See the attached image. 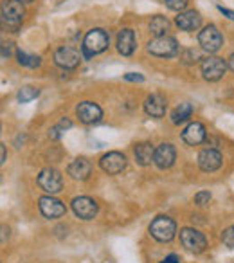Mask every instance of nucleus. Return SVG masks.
Wrapping results in <instances>:
<instances>
[{
	"instance_id": "nucleus-31",
	"label": "nucleus",
	"mask_w": 234,
	"mask_h": 263,
	"mask_svg": "<svg viewBox=\"0 0 234 263\" xmlns=\"http://www.w3.org/2000/svg\"><path fill=\"white\" fill-rule=\"evenodd\" d=\"M125 80L126 81H137V83H141V81H144V76H143V74L128 72V74H125Z\"/></svg>"
},
{
	"instance_id": "nucleus-4",
	"label": "nucleus",
	"mask_w": 234,
	"mask_h": 263,
	"mask_svg": "<svg viewBox=\"0 0 234 263\" xmlns=\"http://www.w3.org/2000/svg\"><path fill=\"white\" fill-rule=\"evenodd\" d=\"M150 234L157 241H171L177 234V223L169 216H157L150 226Z\"/></svg>"
},
{
	"instance_id": "nucleus-36",
	"label": "nucleus",
	"mask_w": 234,
	"mask_h": 263,
	"mask_svg": "<svg viewBox=\"0 0 234 263\" xmlns=\"http://www.w3.org/2000/svg\"><path fill=\"white\" fill-rule=\"evenodd\" d=\"M6 234L9 236V229L6 226H2V243H6Z\"/></svg>"
},
{
	"instance_id": "nucleus-20",
	"label": "nucleus",
	"mask_w": 234,
	"mask_h": 263,
	"mask_svg": "<svg viewBox=\"0 0 234 263\" xmlns=\"http://www.w3.org/2000/svg\"><path fill=\"white\" fill-rule=\"evenodd\" d=\"M90 172H92V164L85 157L74 159L69 164V168H67V173L76 180H87L90 177Z\"/></svg>"
},
{
	"instance_id": "nucleus-30",
	"label": "nucleus",
	"mask_w": 234,
	"mask_h": 263,
	"mask_svg": "<svg viewBox=\"0 0 234 263\" xmlns=\"http://www.w3.org/2000/svg\"><path fill=\"white\" fill-rule=\"evenodd\" d=\"M11 52H13V44L11 42H4L2 44V58H9L11 56Z\"/></svg>"
},
{
	"instance_id": "nucleus-25",
	"label": "nucleus",
	"mask_w": 234,
	"mask_h": 263,
	"mask_svg": "<svg viewBox=\"0 0 234 263\" xmlns=\"http://www.w3.org/2000/svg\"><path fill=\"white\" fill-rule=\"evenodd\" d=\"M70 126H72V123H70V119H67V117H63V119L60 121V123L56 124V126H52L51 130H49V137H51V139H60V137H62L63 132L69 130Z\"/></svg>"
},
{
	"instance_id": "nucleus-29",
	"label": "nucleus",
	"mask_w": 234,
	"mask_h": 263,
	"mask_svg": "<svg viewBox=\"0 0 234 263\" xmlns=\"http://www.w3.org/2000/svg\"><path fill=\"white\" fill-rule=\"evenodd\" d=\"M211 202V193L209 191H200L194 195V204L197 205H207Z\"/></svg>"
},
{
	"instance_id": "nucleus-27",
	"label": "nucleus",
	"mask_w": 234,
	"mask_h": 263,
	"mask_svg": "<svg viewBox=\"0 0 234 263\" xmlns=\"http://www.w3.org/2000/svg\"><path fill=\"white\" fill-rule=\"evenodd\" d=\"M187 4H189V0H166V6L171 11H179V13H182L187 8Z\"/></svg>"
},
{
	"instance_id": "nucleus-1",
	"label": "nucleus",
	"mask_w": 234,
	"mask_h": 263,
	"mask_svg": "<svg viewBox=\"0 0 234 263\" xmlns=\"http://www.w3.org/2000/svg\"><path fill=\"white\" fill-rule=\"evenodd\" d=\"M110 45V36L105 29H92L83 38V52L85 58H92L94 54H101Z\"/></svg>"
},
{
	"instance_id": "nucleus-10",
	"label": "nucleus",
	"mask_w": 234,
	"mask_h": 263,
	"mask_svg": "<svg viewBox=\"0 0 234 263\" xmlns=\"http://www.w3.org/2000/svg\"><path fill=\"white\" fill-rule=\"evenodd\" d=\"M81 62V54L72 47H60L58 51L54 52V63L62 69L72 70L80 65Z\"/></svg>"
},
{
	"instance_id": "nucleus-8",
	"label": "nucleus",
	"mask_w": 234,
	"mask_h": 263,
	"mask_svg": "<svg viewBox=\"0 0 234 263\" xmlns=\"http://www.w3.org/2000/svg\"><path fill=\"white\" fill-rule=\"evenodd\" d=\"M38 186L49 195H56L63 190V179H62V173L56 172L52 168L47 170H42L40 175H38Z\"/></svg>"
},
{
	"instance_id": "nucleus-32",
	"label": "nucleus",
	"mask_w": 234,
	"mask_h": 263,
	"mask_svg": "<svg viewBox=\"0 0 234 263\" xmlns=\"http://www.w3.org/2000/svg\"><path fill=\"white\" fill-rule=\"evenodd\" d=\"M218 11H220V13H223V15H225L229 20H234V11H230V9L223 8V6H218Z\"/></svg>"
},
{
	"instance_id": "nucleus-34",
	"label": "nucleus",
	"mask_w": 234,
	"mask_h": 263,
	"mask_svg": "<svg viewBox=\"0 0 234 263\" xmlns=\"http://www.w3.org/2000/svg\"><path fill=\"white\" fill-rule=\"evenodd\" d=\"M6 162V144H0V164Z\"/></svg>"
},
{
	"instance_id": "nucleus-24",
	"label": "nucleus",
	"mask_w": 234,
	"mask_h": 263,
	"mask_svg": "<svg viewBox=\"0 0 234 263\" xmlns=\"http://www.w3.org/2000/svg\"><path fill=\"white\" fill-rule=\"evenodd\" d=\"M16 60H18V65L22 67H27V69H36V67H40L42 63V58L36 54H29V52L26 51H16Z\"/></svg>"
},
{
	"instance_id": "nucleus-7",
	"label": "nucleus",
	"mask_w": 234,
	"mask_h": 263,
	"mask_svg": "<svg viewBox=\"0 0 234 263\" xmlns=\"http://www.w3.org/2000/svg\"><path fill=\"white\" fill-rule=\"evenodd\" d=\"M180 241H182V245L187 251L194 252V254H202V252L207 249V240H205V236L200 231L193 229V227H184V229L180 231Z\"/></svg>"
},
{
	"instance_id": "nucleus-19",
	"label": "nucleus",
	"mask_w": 234,
	"mask_h": 263,
	"mask_svg": "<svg viewBox=\"0 0 234 263\" xmlns=\"http://www.w3.org/2000/svg\"><path fill=\"white\" fill-rule=\"evenodd\" d=\"M166 106H168V103H166V99L161 94H151L144 99V112L150 117H157V119L159 117H164Z\"/></svg>"
},
{
	"instance_id": "nucleus-23",
	"label": "nucleus",
	"mask_w": 234,
	"mask_h": 263,
	"mask_svg": "<svg viewBox=\"0 0 234 263\" xmlns=\"http://www.w3.org/2000/svg\"><path fill=\"white\" fill-rule=\"evenodd\" d=\"M150 31L155 36H166L169 31V20L162 15H157L150 20Z\"/></svg>"
},
{
	"instance_id": "nucleus-26",
	"label": "nucleus",
	"mask_w": 234,
	"mask_h": 263,
	"mask_svg": "<svg viewBox=\"0 0 234 263\" xmlns=\"http://www.w3.org/2000/svg\"><path fill=\"white\" fill-rule=\"evenodd\" d=\"M40 96V90L34 87H22L18 90V101L20 103H29Z\"/></svg>"
},
{
	"instance_id": "nucleus-5",
	"label": "nucleus",
	"mask_w": 234,
	"mask_h": 263,
	"mask_svg": "<svg viewBox=\"0 0 234 263\" xmlns=\"http://www.w3.org/2000/svg\"><path fill=\"white\" fill-rule=\"evenodd\" d=\"M198 44H200V47L204 49L205 52L215 54V52H218L220 49H222L223 36L215 24H209V26H205L204 29L200 31V34H198Z\"/></svg>"
},
{
	"instance_id": "nucleus-17",
	"label": "nucleus",
	"mask_w": 234,
	"mask_h": 263,
	"mask_svg": "<svg viewBox=\"0 0 234 263\" xmlns=\"http://www.w3.org/2000/svg\"><path fill=\"white\" fill-rule=\"evenodd\" d=\"M175 24L179 29L191 33V31H197L198 27L202 26V16H200V13L194 11V9H187V11L179 13V16L175 18Z\"/></svg>"
},
{
	"instance_id": "nucleus-13",
	"label": "nucleus",
	"mask_w": 234,
	"mask_h": 263,
	"mask_svg": "<svg viewBox=\"0 0 234 263\" xmlns=\"http://www.w3.org/2000/svg\"><path fill=\"white\" fill-rule=\"evenodd\" d=\"M76 114L80 117L81 123L85 124H94V123H99L103 117V110L99 105L92 101H83L76 106Z\"/></svg>"
},
{
	"instance_id": "nucleus-35",
	"label": "nucleus",
	"mask_w": 234,
	"mask_h": 263,
	"mask_svg": "<svg viewBox=\"0 0 234 263\" xmlns=\"http://www.w3.org/2000/svg\"><path fill=\"white\" fill-rule=\"evenodd\" d=\"M227 65H229V69H230V70H234V52L229 56V60H227Z\"/></svg>"
},
{
	"instance_id": "nucleus-11",
	"label": "nucleus",
	"mask_w": 234,
	"mask_h": 263,
	"mask_svg": "<svg viewBox=\"0 0 234 263\" xmlns=\"http://www.w3.org/2000/svg\"><path fill=\"white\" fill-rule=\"evenodd\" d=\"M72 211L77 218L92 220L98 215V204L90 197H76L72 200Z\"/></svg>"
},
{
	"instance_id": "nucleus-33",
	"label": "nucleus",
	"mask_w": 234,
	"mask_h": 263,
	"mask_svg": "<svg viewBox=\"0 0 234 263\" xmlns=\"http://www.w3.org/2000/svg\"><path fill=\"white\" fill-rule=\"evenodd\" d=\"M179 261H180V258H179V256H177V254H169L168 258H164L161 263H179Z\"/></svg>"
},
{
	"instance_id": "nucleus-9",
	"label": "nucleus",
	"mask_w": 234,
	"mask_h": 263,
	"mask_svg": "<svg viewBox=\"0 0 234 263\" xmlns=\"http://www.w3.org/2000/svg\"><path fill=\"white\" fill-rule=\"evenodd\" d=\"M99 166L108 175H117V173H121L126 168V157L123 154H119V152H108V154H105L101 157Z\"/></svg>"
},
{
	"instance_id": "nucleus-12",
	"label": "nucleus",
	"mask_w": 234,
	"mask_h": 263,
	"mask_svg": "<svg viewBox=\"0 0 234 263\" xmlns=\"http://www.w3.org/2000/svg\"><path fill=\"white\" fill-rule=\"evenodd\" d=\"M175 159H177V150L173 144L169 143H162L155 148V157H153V162L157 168L161 170H168L175 164Z\"/></svg>"
},
{
	"instance_id": "nucleus-37",
	"label": "nucleus",
	"mask_w": 234,
	"mask_h": 263,
	"mask_svg": "<svg viewBox=\"0 0 234 263\" xmlns=\"http://www.w3.org/2000/svg\"><path fill=\"white\" fill-rule=\"evenodd\" d=\"M18 2H22V4H31V2H34V0H18Z\"/></svg>"
},
{
	"instance_id": "nucleus-15",
	"label": "nucleus",
	"mask_w": 234,
	"mask_h": 263,
	"mask_svg": "<svg viewBox=\"0 0 234 263\" xmlns=\"http://www.w3.org/2000/svg\"><path fill=\"white\" fill-rule=\"evenodd\" d=\"M198 166H200L202 172L212 173L222 166V154L215 148H207V150L200 152L198 155Z\"/></svg>"
},
{
	"instance_id": "nucleus-28",
	"label": "nucleus",
	"mask_w": 234,
	"mask_h": 263,
	"mask_svg": "<svg viewBox=\"0 0 234 263\" xmlns=\"http://www.w3.org/2000/svg\"><path fill=\"white\" fill-rule=\"evenodd\" d=\"M222 241H223V245H225V247H230V249L234 247V226L227 227V229L223 231V233H222Z\"/></svg>"
},
{
	"instance_id": "nucleus-22",
	"label": "nucleus",
	"mask_w": 234,
	"mask_h": 263,
	"mask_svg": "<svg viewBox=\"0 0 234 263\" xmlns=\"http://www.w3.org/2000/svg\"><path fill=\"white\" fill-rule=\"evenodd\" d=\"M193 116V105L191 103H180L175 110L171 112V123L173 124H180L184 121H187Z\"/></svg>"
},
{
	"instance_id": "nucleus-18",
	"label": "nucleus",
	"mask_w": 234,
	"mask_h": 263,
	"mask_svg": "<svg viewBox=\"0 0 234 263\" xmlns=\"http://www.w3.org/2000/svg\"><path fill=\"white\" fill-rule=\"evenodd\" d=\"M205 137H207V132H205V126L202 123H189L182 132V141L191 146H197V144L204 143Z\"/></svg>"
},
{
	"instance_id": "nucleus-21",
	"label": "nucleus",
	"mask_w": 234,
	"mask_h": 263,
	"mask_svg": "<svg viewBox=\"0 0 234 263\" xmlns=\"http://www.w3.org/2000/svg\"><path fill=\"white\" fill-rule=\"evenodd\" d=\"M133 155H135V161L139 166H148L151 164L155 157V148L151 143H139L133 148Z\"/></svg>"
},
{
	"instance_id": "nucleus-14",
	"label": "nucleus",
	"mask_w": 234,
	"mask_h": 263,
	"mask_svg": "<svg viewBox=\"0 0 234 263\" xmlns=\"http://www.w3.org/2000/svg\"><path fill=\"white\" fill-rule=\"evenodd\" d=\"M38 205H40V211L45 218H60L67 213V208L63 205V202H60L58 198L54 197H42L38 200Z\"/></svg>"
},
{
	"instance_id": "nucleus-2",
	"label": "nucleus",
	"mask_w": 234,
	"mask_h": 263,
	"mask_svg": "<svg viewBox=\"0 0 234 263\" xmlns=\"http://www.w3.org/2000/svg\"><path fill=\"white\" fill-rule=\"evenodd\" d=\"M179 42L173 36H155L153 40L148 42V52L157 58H173L179 54Z\"/></svg>"
},
{
	"instance_id": "nucleus-3",
	"label": "nucleus",
	"mask_w": 234,
	"mask_h": 263,
	"mask_svg": "<svg viewBox=\"0 0 234 263\" xmlns=\"http://www.w3.org/2000/svg\"><path fill=\"white\" fill-rule=\"evenodd\" d=\"M227 62L223 58H218V56H207V58L202 60L200 63V70L202 76H204L205 81H220L227 72Z\"/></svg>"
},
{
	"instance_id": "nucleus-16",
	"label": "nucleus",
	"mask_w": 234,
	"mask_h": 263,
	"mask_svg": "<svg viewBox=\"0 0 234 263\" xmlns=\"http://www.w3.org/2000/svg\"><path fill=\"white\" fill-rule=\"evenodd\" d=\"M135 47H137L135 33L130 27H125V29H121L117 33V51H119V54L132 56Z\"/></svg>"
},
{
	"instance_id": "nucleus-6",
	"label": "nucleus",
	"mask_w": 234,
	"mask_h": 263,
	"mask_svg": "<svg viewBox=\"0 0 234 263\" xmlns=\"http://www.w3.org/2000/svg\"><path fill=\"white\" fill-rule=\"evenodd\" d=\"M24 16H26V9H24L22 2L18 0H4L2 2V24L8 27H16L24 22Z\"/></svg>"
}]
</instances>
